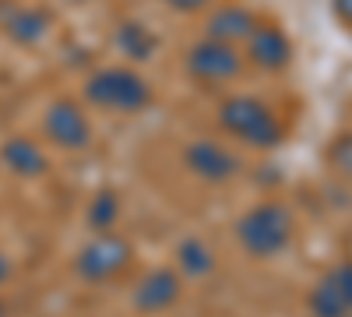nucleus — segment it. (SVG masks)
<instances>
[{"instance_id":"ddd939ff","label":"nucleus","mask_w":352,"mask_h":317,"mask_svg":"<svg viewBox=\"0 0 352 317\" xmlns=\"http://www.w3.org/2000/svg\"><path fill=\"white\" fill-rule=\"evenodd\" d=\"M176 265H180V275L187 278H204L208 272H215V254L201 240H184L180 250H176Z\"/></svg>"},{"instance_id":"f03ea898","label":"nucleus","mask_w":352,"mask_h":317,"mask_svg":"<svg viewBox=\"0 0 352 317\" xmlns=\"http://www.w3.org/2000/svg\"><path fill=\"white\" fill-rule=\"evenodd\" d=\"M219 120L229 134H236L240 141H247V145H254V149H272L282 138V124L275 120V113L254 96L226 99L222 109H219Z\"/></svg>"},{"instance_id":"f3484780","label":"nucleus","mask_w":352,"mask_h":317,"mask_svg":"<svg viewBox=\"0 0 352 317\" xmlns=\"http://www.w3.org/2000/svg\"><path fill=\"white\" fill-rule=\"evenodd\" d=\"M169 8H176V11H197V8H204L208 0H166Z\"/></svg>"},{"instance_id":"1a4fd4ad","label":"nucleus","mask_w":352,"mask_h":317,"mask_svg":"<svg viewBox=\"0 0 352 317\" xmlns=\"http://www.w3.org/2000/svg\"><path fill=\"white\" fill-rule=\"evenodd\" d=\"M184 293V278L176 268H155V272H144L141 282L134 285V307L144 314H159L169 310Z\"/></svg>"},{"instance_id":"9d476101","label":"nucleus","mask_w":352,"mask_h":317,"mask_svg":"<svg viewBox=\"0 0 352 317\" xmlns=\"http://www.w3.org/2000/svg\"><path fill=\"white\" fill-rule=\"evenodd\" d=\"M247 46H250V61L261 64V67H268V71L285 67L289 56H292V46H289L285 32H278V28H272V25L254 28V36L247 39Z\"/></svg>"},{"instance_id":"7ed1b4c3","label":"nucleus","mask_w":352,"mask_h":317,"mask_svg":"<svg viewBox=\"0 0 352 317\" xmlns=\"http://www.w3.org/2000/svg\"><path fill=\"white\" fill-rule=\"evenodd\" d=\"M85 96L102 109H116V113H138L152 102V89L141 74L127 71V67H106L99 74L88 78Z\"/></svg>"},{"instance_id":"f8f14e48","label":"nucleus","mask_w":352,"mask_h":317,"mask_svg":"<svg viewBox=\"0 0 352 317\" xmlns=\"http://www.w3.org/2000/svg\"><path fill=\"white\" fill-rule=\"evenodd\" d=\"M4 162L21 173V177H39V173H46V159L43 152L36 149V141H28V138H14L4 145Z\"/></svg>"},{"instance_id":"f257e3e1","label":"nucleus","mask_w":352,"mask_h":317,"mask_svg":"<svg viewBox=\"0 0 352 317\" xmlns=\"http://www.w3.org/2000/svg\"><path fill=\"white\" fill-rule=\"evenodd\" d=\"M292 215L285 205H257L236 222V240L250 257H275L292 240Z\"/></svg>"},{"instance_id":"a211bd4d","label":"nucleus","mask_w":352,"mask_h":317,"mask_svg":"<svg viewBox=\"0 0 352 317\" xmlns=\"http://www.w3.org/2000/svg\"><path fill=\"white\" fill-rule=\"evenodd\" d=\"M335 11L342 21H352V0H335Z\"/></svg>"},{"instance_id":"4468645a","label":"nucleus","mask_w":352,"mask_h":317,"mask_svg":"<svg viewBox=\"0 0 352 317\" xmlns=\"http://www.w3.org/2000/svg\"><path fill=\"white\" fill-rule=\"evenodd\" d=\"M116 46H120L127 56H134V61H148V56L155 53V46H159V39L141 21H127V25L116 28Z\"/></svg>"},{"instance_id":"6ab92c4d","label":"nucleus","mask_w":352,"mask_h":317,"mask_svg":"<svg viewBox=\"0 0 352 317\" xmlns=\"http://www.w3.org/2000/svg\"><path fill=\"white\" fill-rule=\"evenodd\" d=\"M8 278H11V261H8V254L0 250V285H4Z\"/></svg>"},{"instance_id":"9b49d317","label":"nucleus","mask_w":352,"mask_h":317,"mask_svg":"<svg viewBox=\"0 0 352 317\" xmlns=\"http://www.w3.org/2000/svg\"><path fill=\"white\" fill-rule=\"evenodd\" d=\"M254 14L243 11V8H222L208 18V39H219V43H247L254 36Z\"/></svg>"},{"instance_id":"dca6fc26","label":"nucleus","mask_w":352,"mask_h":317,"mask_svg":"<svg viewBox=\"0 0 352 317\" xmlns=\"http://www.w3.org/2000/svg\"><path fill=\"white\" fill-rule=\"evenodd\" d=\"M116 215H120V197L113 190H99V197L92 201V212H88V222L102 233V229H109L116 222Z\"/></svg>"},{"instance_id":"412c9836","label":"nucleus","mask_w":352,"mask_h":317,"mask_svg":"<svg viewBox=\"0 0 352 317\" xmlns=\"http://www.w3.org/2000/svg\"><path fill=\"white\" fill-rule=\"evenodd\" d=\"M349 317H352V314H349Z\"/></svg>"},{"instance_id":"2eb2a0df","label":"nucleus","mask_w":352,"mask_h":317,"mask_svg":"<svg viewBox=\"0 0 352 317\" xmlns=\"http://www.w3.org/2000/svg\"><path fill=\"white\" fill-rule=\"evenodd\" d=\"M8 32H11L18 43L32 46V43H39V39L50 32V14H46V11H14V14L8 18Z\"/></svg>"},{"instance_id":"39448f33","label":"nucleus","mask_w":352,"mask_h":317,"mask_svg":"<svg viewBox=\"0 0 352 317\" xmlns=\"http://www.w3.org/2000/svg\"><path fill=\"white\" fill-rule=\"evenodd\" d=\"M187 67L201 81H232V78L243 71V61H240V53L232 50L229 43L204 39V43H197L187 53Z\"/></svg>"},{"instance_id":"20e7f679","label":"nucleus","mask_w":352,"mask_h":317,"mask_svg":"<svg viewBox=\"0 0 352 317\" xmlns=\"http://www.w3.org/2000/svg\"><path fill=\"white\" fill-rule=\"evenodd\" d=\"M131 243L120 237H99L92 240L81 254H78V275L85 282H106L116 278L127 265H131Z\"/></svg>"},{"instance_id":"6e6552de","label":"nucleus","mask_w":352,"mask_h":317,"mask_svg":"<svg viewBox=\"0 0 352 317\" xmlns=\"http://www.w3.org/2000/svg\"><path fill=\"white\" fill-rule=\"evenodd\" d=\"M43 127H46V138L53 141V145H60V149H85L88 141H92V131H88V120H85V113L74 106V102H53L46 109V117H43Z\"/></svg>"},{"instance_id":"0eeeda50","label":"nucleus","mask_w":352,"mask_h":317,"mask_svg":"<svg viewBox=\"0 0 352 317\" xmlns=\"http://www.w3.org/2000/svg\"><path fill=\"white\" fill-rule=\"evenodd\" d=\"M184 162H187V169L194 173V177L208 180V184H222V180H229V177L240 173V159L232 155L229 149H222L219 141H208V138L187 145Z\"/></svg>"},{"instance_id":"aec40b11","label":"nucleus","mask_w":352,"mask_h":317,"mask_svg":"<svg viewBox=\"0 0 352 317\" xmlns=\"http://www.w3.org/2000/svg\"><path fill=\"white\" fill-rule=\"evenodd\" d=\"M0 317H8V310H4V307H0Z\"/></svg>"},{"instance_id":"423d86ee","label":"nucleus","mask_w":352,"mask_h":317,"mask_svg":"<svg viewBox=\"0 0 352 317\" xmlns=\"http://www.w3.org/2000/svg\"><path fill=\"white\" fill-rule=\"evenodd\" d=\"M314 317H349L352 314V265H338L324 272L310 293Z\"/></svg>"}]
</instances>
